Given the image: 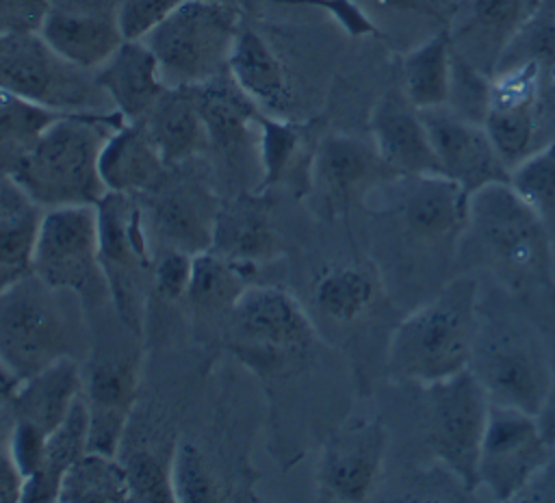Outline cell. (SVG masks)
Wrapping results in <instances>:
<instances>
[{
	"label": "cell",
	"instance_id": "obj_49",
	"mask_svg": "<svg viewBox=\"0 0 555 503\" xmlns=\"http://www.w3.org/2000/svg\"><path fill=\"white\" fill-rule=\"evenodd\" d=\"M17 386H20V382L13 379V377L0 379V408L9 405V401H11V397H13V392H15Z\"/></svg>",
	"mask_w": 555,
	"mask_h": 503
},
{
	"label": "cell",
	"instance_id": "obj_17",
	"mask_svg": "<svg viewBox=\"0 0 555 503\" xmlns=\"http://www.w3.org/2000/svg\"><path fill=\"white\" fill-rule=\"evenodd\" d=\"M540 76L542 67L535 61H520L501 67L490 78L483 128L496 154L509 169L531 154Z\"/></svg>",
	"mask_w": 555,
	"mask_h": 503
},
{
	"label": "cell",
	"instance_id": "obj_47",
	"mask_svg": "<svg viewBox=\"0 0 555 503\" xmlns=\"http://www.w3.org/2000/svg\"><path fill=\"white\" fill-rule=\"evenodd\" d=\"M273 2L321 7V9L330 11L345 26V30L351 33V35H371V33H375L373 22L351 0H273Z\"/></svg>",
	"mask_w": 555,
	"mask_h": 503
},
{
	"label": "cell",
	"instance_id": "obj_39",
	"mask_svg": "<svg viewBox=\"0 0 555 503\" xmlns=\"http://www.w3.org/2000/svg\"><path fill=\"white\" fill-rule=\"evenodd\" d=\"M509 186L548 223L555 217V141L516 163Z\"/></svg>",
	"mask_w": 555,
	"mask_h": 503
},
{
	"label": "cell",
	"instance_id": "obj_23",
	"mask_svg": "<svg viewBox=\"0 0 555 503\" xmlns=\"http://www.w3.org/2000/svg\"><path fill=\"white\" fill-rule=\"evenodd\" d=\"M167 169L143 121H126L113 130L98 158V171L106 193L145 195L160 184Z\"/></svg>",
	"mask_w": 555,
	"mask_h": 503
},
{
	"label": "cell",
	"instance_id": "obj_34",
	"mask_svg": "<svg viewBox=\"0 0 555 503\" xmlns=\"http://www.w3.org/2000/svg\"><path fill=\"white\" fill-rule=\"evenodd\" d=\"M312 297L323 317L336 323H353L373 308L377 282L371 271L343 262L319 275L312 286Z\"/></svg>",
	"mask_w": 555,
	"mask_h": 503
},
{
	"label": "cell",
	"instance_id": "obj_36",
	"mask_svg": "<svg viewBox=\"0 0 555 503\" xmlns=\"http://www.w3.org/2000/svg\"><path fill=\"white\" fill-rule=\"evenodd\" d=\"M63 115L0 87V173H11L35 141Z\"/></svg>",
	"mask_w": 555,
	"mask_h": 503
},
{
	"label": "cell",
	"instance_id": "obj_30",
	"mask_svg": "<svg viewBox=\"0 0 555 503\" xmlns=\"http://www.w3.org/2000/svg\"><path fill=\"white\" fill-rule=\"evenodd\" d=\"M43 208L9 176L0 173V288L28 275Z\"/></svg>",
	"mask_w": 555,
	"mask_h": 503
},
{
	"label": "cell",
	"instance_id": "obj_48",
	"mask_svg": "<svg viewBox=\"0 0 555 503\" xmlns=\"http://www.w3.org/2000/svg\"><path fill=\"white\" fill-rule=\"evenodd\" d=\"M431 7H434V11L440 15V20L444 22V28H447V24H449V20H451V13H453V9H455V2L453 0H427Z\"/></svg>",
	"mask_w": 555,
	"mask_h": 503
},
{
	"label": "cell",
	"instance_id": "obj_3",
	"mask_svg": "<svg viewBox=\"0 0 555 503\" xmlns=\"http://www.w3.org/2000/svg\"><path fill=\"white\" fill-rule=\"evenodd\" d=\"M466 234L473 236L486 265L507 288L551 284L548 223L516 195L509 182H494L470 195Z\"/></svg>",
	"mask_w": 555,
	"mask_h": 503
},
{
	"label": "cell",
	"instance_id": "obj_11",
	"mask_svg": "<svg viewBox=\"0 0 555 503\" xmlns=\"http://www.w3.org/2000/svg\"><path fill=\"white\" fill-rule=\"evenodd\" d=\"M548 460L551 444L540 427V416L490 403L477 464L479 486L496 501H512Z\"/></svg>",
	"mask_w": 555,
	"mask_h": 503
},
{
	"label": "cell",
	"instance_id": "obj_32",
	"mask_svg": "<svg viewBox=\"0 0 555 503\" xmlns=\"http://www.w3.org/2000/svg\"><path fill=\"white\" fill-rule=\"evenodd\" d=\"M451 41L447 28L412 48L401 63V91L416 111L444 106L451 87Z\"/></svg>",
	"mask_w": 555,
	"mask_h": 503
},
{
	"label": "cell",
	"instance_id": "obj_15",
	"mask_svg": "<svg viewBox=\"0 0 555 503\" xmlns=\"http://www.w3.org/2000/svg\"><path fill=\"white\" fill-rule=\"evenodd\" d=\"M418 113L442 176L457 182L468 195L494 182H509V167L496 154L483 124L470 121L449 106Z\"/></svg>",
	"mask_w": 555,
	"mask_h": 503
},
{
	"label": "cell",
	"instance_id": "obj_43",
	"mask_svg": "<svg viewBox=\"0 0 555 503\" xmlns=\"http://www.w3.org/2000/svg\"><path fill=\"white\" fill-rule=\"evenodd\" d=\"M182 0H117L115 15L124 39H143Z\"/></svg>",
	"mask_w": 555,
	"mask_h": 503
},
{
	"label": "cell",
	"instance_id": "obj_25",
	"mask_svg": "<svg viewBox=\"0 0 555 503\" xmlns=\"http://www.w3.org/2000/svg\"><path fill=\"white\" fill-rule=\"evenodd\" d=\"M228 74L262 113L286 117L293 102L286 67L271 43L251 26H241L228 59Z\"/></svg>",
	"mask_w": 555,
	"mask_h": 503
},
{
	"label": "cell",
	"instance_id": "obj_10",
	"mask_svg": "<svg viewBox=\"0 0 555 503\" xmlns=\"http://www.w3.org/2000/svg\"><path fill=\"white\" fill-rule=\"evenodd\" d=\"M100 232V269L121 323L141 332L143 282L152 275L145 212L134 195L104 193L95 204Z\"/></svg>",
	"mask_w": 555,
	"mask_h": 503
},
{
	"label": "cell",
	"instance_id": "obj_24",
	"mask_svg": "<svg viewBox=\"0 0 555 503\" xmlns=\"http://www.w3.org/2000/svg\"><path fill=\"white\" fill-rule=\"evenodd\" d=\"M41 37L67 61L95 72L124 41L113 11H76L54 7L48 11Z\"/></svg>",
	"mask_w": 555,
	"mask_h": 503
},
{
	"label": "cell",
	"instance_id": "obj_22",
	"mask_svg": "<svg viewBox=\"0 0 555 503\" xmlns=\"http://www.w3.org/2000/svg\"><path fill=\"white\" fill-rule=\"evenodd\" d=\"M95 82L126 121H141L167 85L158 61L143 39H124L95 72Z\"/></svg>",
	"mask_w": 555,
	"mask_h": 503
},
{
	"label": "cell",
	"instance_id": "obj_12",
	"mask_svg": "<svg viewBox=\"0 0 555 503\" xmlns=\"http://www.w3.org/2000/svg\"><path fill=\"white\" fill-rule=\"evenodd\" d=\"M33 273L52 288L82 295L102 278L100 232L95 206H61L43 210Z\"/></svg>",
	"mask_w": 555,
	"mask_h": 503
},
{
	"label": "cell",
	"instance_id": "obj_2",
	"mask_svg": "<svg viewBox=\"0 0 555 503\" xmlns=\"http://www.w3.org/2000/svg\"><path fill=\"white\" fill-rule=\"evenodd\" d=\"M126 119L117 111L69 113L56 119L9 173L43 210L95 206L106 189L98 158L104 141Z\"/></svg>",
	"mask_w": 555,
	"mask_h": 503
},
{
	"label": "cell",
	"instance_id": "obj_38",
	"mask_svg": "<svg viewBox=\"0 0 555 503\" xmlns=\"http://www.w3.org/2000/svg\"><path fill=\"white\" fill-rule=\"evenodd\" d=\"M121 464L128 481V496L137 503H173L171 460L150 447H132L121 453Z\"/></svg>",
	"mask_w": 555,
	"mask_h": 503
},
{
	"label": "cell",
	"instance_id": "obj_14",
	"mask_svg": "<svg viewBox=\"0 0 555 503\" xmlns=\"http://www.w3.org/2000/svg\"><path fill=\"white\" fill-rule=\"evenodd\" d=\"M546 0H464L447 24L453 52L494 76L505 50L542 11Z\"/></svg>",
	"mask_w": 555,
	"mask_h": 503
},
{
	"label": "cell",
	"instance_id": "obj_16",
	"mask_svg": "<svg viewBox=\"0 0 555 503\" xmlns=\"http://www.w3.org/2000/svg\"><path fill=\"white\" fill-rule=\"evenodd\" d=\"M388 434L379 421H360L334 431L321 451L317 486L330 501H364L379 479Z\"/></svg>",
	"mask_w": 555,
	"mask_h": 503
},
{
	"label": "cell",
	"instance_id": "obj_19",
	"mask_svg": "<svg viewBox=\"0 0 555 503\" xmlns=\"http://www.w3.org/2000/svg\"><path fill=\"white\" fill-rule=\"evenodd\" d=\"M379 178H397V173L386 167L373 143L349 134H327L312 150L308 189H314L332 210L347 208Z\"/></svg>",
	"mask_w": 555,
	"mask_h": 503
},
{
	"label": "cell",
	"instance_id": "obj_26",
	"mask_svg": "<svg viewBox=\"0 0 555 503\" xmlns=\"http://www.w3.org/2000/svg\"><path fill=\"white\" fill-rule=\"evenodd\" d=\"M195 100L208 132L210 150L232 158L251 143L258 130V104L225 72L204 85L193 87Z\"/></svg>",
	"mask_w": 555,
	"mask_h": 503
},
{
	"label": "cell",
	"instance_id": "obj_31",
	"mask_svg": "<svg viewBox=\"0 0 555 503\" xmlns=\"http://www.w3.org/2000/svg\"><path fill=\"white\" fill-rule=\"evenodd\" d=\"M89 438V405L80 395L65 421L46 438L37 470L24 479L20 503H56L59 486L65 473L87 449Z\"/></svg>",
	"mask_w": 555,
	"mask_h": 503
},
{
	"label": "cell",
	"instance_id": "obj_41",
	"mask_svg": "<svg viewBox=\"0 0 555 503\" xmlns=\"http://www.w3.org/2000/svg\"><path fill=\"white\" fill-rule=\"evenodd\" d=\"M490 78L492 76L479 72L473 63H468L464 56L453 52L451 87H449V100L444 106H449L453 113L470 121L483 124V117L488 111V98H490Z\"/></svg>",
	"mask_w": 555,
	"mask_h": 503
},
{
	"label": "cell",
	"instance_id": "obj_4",
	"mask_svg": "<svg viewBox=\"0 0 555 503\" xmlns=\"http://www.w3.org/2000/svg\"><path fill=\"white\" fill-rule=\"evenodd\" d=\"M492 405L516 408L542 416L555 390L553 358L527 321L479 319V332L468 364Z\"/></svg>",
	"mask_w": 555,
	"mask_h": 503
},
{
	"label": "cell",
	"instance_id": "obj_1",
	"mask_svg": "<svg viewBox=\"0 0 555 503\" xmlns=\"http://www.w3.org/2000/svg\"><path fill=\"white\" fill-rule=\"evenodd\" d=\"M477 295L475 278L460 275L399 321L386 351L388 377L427 386L466 371L481 319Z\"/></svg>",
	"mask_w": 555,
	"mask_h": 503
},
{
	"label": "cell",
	"instance_id": "obj_29",
	"mask_svg": "<svg viewBox=\"0 0 555 503\" xmlns=\"http://www.w3.org/2000/svg\"><path fill=\"white\" fill-rule=\"evenodd\" d=\"M210 249L251 267L269 258L275 252V232L267 197L241 193L230 202H221Z\"/></svg>",
	"mask_w": 555,
	"mask_h": 503
},
{
	"label": "cell",
	"instance_id": "obj_35",
	"mask_svg": "<svg viewBox=\"0 0 555 503\" xmlns=\"http://www.w3.org/2000/svg\"><path fill=\"white\" fill-rule=\"evenodd\" d=\"M128 496V481L121 460L87 451L65 473L56 503H124Z\"/></svg>",
	"mask_w": 555,
	"mask_h": 503
},
{
	"label": "cell",
	"instance_id": "obj_9",
	"mask_svg": "<svg viewBox=\"0 0 555 503\" xmlns=\"http://www.w3.org/2000/svg\"><path fill=\"white\" fill-rule=\"evenodd\" d=\"M427 412V444L434 457L473 492L488 423L490 399L470 369L423 386Z\"/></svg>",
	"mask_w": 555,
	"mask_h": 503
},
{
	"label": "cell",
	"instance_id": "obj_28",
	"mask_svg": "<svg viewBox=\"0 0 555 503\" xmlns=\"http://www.w3.org/2000/svg\"><path fill=\"white\" fill-rule=\"evenodd\" d=\"M80 388L82 379L74 358H63L20 382L9 410L15 423L50 436L69 414L74 401L80 397Z\"/></svg>",
	"mask_w": 555,
	"mask_h": 503
},
{
	"label": "cell",
	"instance_id": "obj_13",
	"mask_svg": "<svg viewBox=\"0 0 555 503\" xmlns=\"http://www.w3.org/2000/svg\"><path fill=\"white\" fill-rule=\"evenodd\" d=\"M147 195V230L165 245L191 256L212 247L215 221L221 208L212 189L189 176L167 169Z\"/></svg>",
	"mask_w": 555,
	"mask_h": 503
},
{
	"label": "cell",
	"instance_id": "obj_20",
	"mask_svg": "<svg viewBox=\"0 0 555 503\" xmlns=\"http://www.w3.org/2000/svg\"><path fill=\"white\" fill-rule=\"evenodd\" d=\"M137 379L139 366L130 353L100 358L91 364L85 397L89 405V451L117 455L137 397Z\"/></svg>",
	"mask_w": 555,
	"mask_h": 503
},
{
	"label": "cell",
	"instance_id": "obj_40",
	"mask_svg": "<svg viewBox=\"0 0 555 503\" xmlns=\"http://www.w3.org/2000/svg\"><path fill=\"white\" fill-rule=\"evenodd\" d=\"M171 479L176 501L215 503L223 499L221 483L204 453L189 440H180L171 455Z\"/></svg>",
	"mask_w": 555,
	"mask_h": 503
},
{
	"label": "cell",
	"instance_id": "obj_6",
	"mask_svg": "<svg viewBox=\"0 0 555 503\" xmlns=\"http://www.w3.org/2000/svg\"><path fill=\"white\" fill-rule=\"evenodd\" d=\"M67 295L33 271L0 288V360L20 382L72 358L76 325Z\"/></svg>",
	"mask_w": 555,
	"mask_h": 503
},
{
	"label": "cell",
	"instance_id": "obj_45",
	"mask_svg": "<svg viewBox=\"0 0 555 503\" xmlns=\"http://www.w3.org/2000/svg\"><path fill=\"white\" fill-rule=\"evenodd\" d=\"M13 414L9 405L0 408V503H20L24 477L13 460Z\"/></svg>",
	"mask_w": 555,
	"mask_h": 503
},
{
	"label": "cell",
	"instance_id": "obj_8",
	"mask_svg": "<svg viewBox=\"0 0 555 503\" xmlns=\"http://www.w3.org/2000/svg\"><path fill=\"white\" fill-rule=\"evenodd\" d=\"M232 351L256 373L295 369L317 343L314 327L293 295L278 286H247L230 308Z\"/></svg>",
	"mask_w": 555,
	"mask_h": 503
},
{
	"label": "cell",
	"instance_id": "obj_42",
	"mask_svg": "<svg viewBox=\"0 0 555 503\" xmlns=\"http://www.w3.org/2000/svg\"><path fill=\"white\" fill-rule=\"evenodd\" d=\"M520 61H535L542 69H555V11L544 13L542 9L522 28V33L505 50L496 72Z\"/></svg>",
	"mask_w": 555,
	"mask_h": 503
},
{
	"label": "cell",
	"instance_id": "obj_7",
	"mask_svg": "<svg viewBox=\"0 0 555 503\" xmlns=\"http://www.w3.org/2000/svg\"><path fill=\"white\" fill-rule=\"evenodd\" d=\"M0 87L59 113L115 111L93 72L61 56L39 30L0 33Z\"/></svg>",
	"mask_w": 555,
	"mask_h": 503
},
{
	"label": "cell",
	"instance_id": "obj_51",
	"mask_svg": "<svg viewBox=\"0 0 555 503\" xmlns=\"http://www.w3.org/2000/svg\"><path fill=\"white\" fill-rule=\"evenodd\" d=\"M206 2H228V4H238L241 7L243 0H206Z\"/></svg>",
	"mask_w": 555,
	"mask_h": 503
},
{
	"label": "cell",
	"instance_id": "obj_18",
	"mask_svg": "<svg viewBox=\"0 0 555 503\" xmlns=\"http://www.w3.org/2000/svg\"><path fill=\"white\" fill-rule=\"evenodd\" d=\"M397 212L421 245L453 249L466 234L470 195L442 173L401 176Z\"/></svg>",
	"mask_w": 555,
	"mask_h": 503
},
{
	"label": "cell",
	"instance_id": "obj_21",
	"mask_svg": "<svg viewBox=\"0 0 555 503\" xmlns=\"http://www.w3.org/2000/svg\"><path fill=\"white\" fill-rule=\"evenodd\" d=\"M371 143L397 176L442 173L421 113L403 91H386L371 111Z\"/></svg>",
	"mask_w": 555,
	"mask_h": 503
},
{
	"label": "cell",
	"instance_id": "obj_46",
	"mask_svg": "<svg viewBox=\"0 0 555 503\" xmlns=\"http://www.w3.org/2000/svg\"><path fill=\"white\" fill-rule=\"evenodd\" d=\"M50 9V0H0V33H35Z\"/></svg>",
	"mask_w": 555,
	"mask_h": 503
},
{
	"label": "cell",
	"instance_id": "obj_27",
	"mask_svg": "<svg viewBox=\"0 0 555 503\" xmlns=\"http://www.w3.org/2000/svg\"><path fill=\"white\" fill-rule=\"evenodd\" d=\"M141 121L167 167L186 165L210 150L193 87H167Z\"/></svg>",
	"mask_w": 555,
	"mask_h": 503
},
{
	"label": "cell",
	"instance_id": "obj_33",
	"mask_svg": "<svg viewBox=\"0 0 555 503\" xmlns=\"http://www.w3.org/2000/svg\"><path fill=\"white\" fill-rule=\"evenodd\" d=\"M306 128L286 117L260 113L258 117V156L262 169V189L297 180L304 193L310 186V165L304 163Z\"/></svg>",
	"mask_w": 555,
	"mask_h": 503
},
{
	"label": "cell",
	"instance_id": "obj_5",
	"mask_svg": "<svg viewBox=\"0 0 555 503\" xmlns=\"http://www.w3.org/2000/svg\"><path fill=\"white\" fill-rule=\"evenodd\" d=\"M241 26L238 4L182 0L143 41L154 52L167 87H197L228 72Z\"/></svg>",
	"mask_w": 555,
	"mask_h": 503
},
{
	"label": "cell",
	"instance_id": "obj_50",
	"mask_svg": "<svg viewBox=\"0 0 555 503\" xmlns=\"http://www.w3.org/2000/svg\"><path fill=\"white\" fill-rule=\"evenodd\" d=\"M9 377H13V379H17L4 364H2V360H0V379H9ZM20 382V379H17Z\"/></svg>",
	"mask_w": 555,
	"mask_h": 503
},
{
	"label": "cell",
	"instance_id": "obj_44",
	"mask_svg": "<svg viewBox=\"0 0 555 503\" xmlns=\"http://www.w3.org/2000/svg\"><path fill=\"white\" fill-rule=\"evenodd\" d=\"M191 260L193 256L180 249H165L163 256L152 267V282L158 293L167 299L186 297L191 280Z\"/></svg>",
	"mask_w": 555,
	"mask_h": 503
},
{
	"label": "cell",
	"instance_id": "obj_37",
	"mask_svg": "<svg viewBox=\"0 0 555 503\" xmlns=\"http://www.w3.org/2000/svg\"><path fill=\"white\" fill-rule=\"evenodd\" d=\"M256 267L230 260L212 249L199 252L191 260L186 297L199 308H232L236 297L249 286Z\"/></svg>",
	"mask_w": 555,
	"mask_h": 503
}]
</instances>
